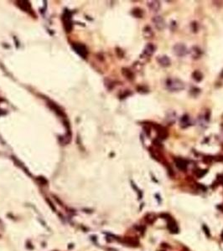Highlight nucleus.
Wrapping results in <instances>:
<instances>
[{
	"label": "nucleus",
	"mask_w": 223,
	"mask_h": 251,
	"mask_svg": "<svg viewBox=\"0 0 223 251\" xmlns=\"http://www.w3.org/2000/svg\"><path fill=\"white\" fill-rule=\"evenodd\" d=\"M205 173H206V171L205 170H199L198 171V173H196V175L199 177H201L204 176Z\"/></svg>",
	"instance_id": "obj_18"
},
{
	"label": "nucleus",
	"mask_w": 223,
	"mask_h": 251,
	"mask_svg": "<svg viewBox=\"0 0 223 251\" xmlns=\"http://www.w3.org/2000/svg\"><path fill=\"white\" fill-rule=\"evenodd\" d=\"M152 21L155 24V26L159 30H163L166 27V23L164 18L160 16V15H156L154 18H152Z\"/></svg>",
	"instance_id": "obj_3"
},
{
	"label": "nucleus",
	"mask_w": 223,
	"mask_h": 251,
	"mask_svg": "<svg viewBox=\"0 0 223 251\" xmlns=\"http://www.w3.org/2000/svg\"><path fill=\"white\" fill-rule=\"evenodd\" d=\"M143 34L145 38H152L154 36V32H153L151 27L149 26V25H147V26L143 28Z\"/></svg>",
	"instance_id": "obj_13"
},
{
	"label": "nucleus",
	"mask_w": 223,
	"mask_h": 251,
	"mask_svg": "<svg viewBox=\"0 0 223 251\" xmlns=\"http://www.w3.org/2000/svg\"><path fill=\"white\" fill-rule=\"evenodd\" d=\"M189 126H190V117L188 115H184L180 119V126L183 128H186Z\"/></svg>",
	"instance_id": "obj_11"
},
{
	"label": "nucleus",
	"mask_w": 223,
	"mask_h": 251,
	"mask_svg": "<svg viewBox=\"0 0 223 251\" xmlns=\"http://www.w3.org/2000/svg\"><path fill=\"white\" fill-rule=\"evenodd\" d=\"M122 75H124L125 77L127 78L128 80H129V81H133L134 79V74L130 70L128 69V68H123L122 70Z\"/></svg>",
	"instance_id": "obj_12"
},
{
	"label": "nucleus",
	"mask_w": 223,
	"mask_h": 251,
	"mask_svg": "<svg viewBox=\"0 0 223 251\" xmlns=\"http://www.w3.org/2000/svg\"><path fill=\"white\" fill-rule=\"evenodd\" d=\"M157 61L162 67H169L171 65V60L167 55H159L157 57Z\"/></svg>",
	"instance_id": "obj_5"
},
{
	"label": "nucleus",
	"mask_w": 223,
	"mask_h": 251,
	"mask_svg": "<svg viewBox=\"0 0 223 251\" xmlns=\"http://www.w3.org/2000/svg\"><path fill=\"white\" fill-rule=\"evenodd\" d=\"M153 143L155 144L156 146H159V147H161V146H162V145H161V142H159V141L158 140L154 141V142H153Z\"/></svg>",
	"instance_id": "obj_21"
},
{
	"label": "nucleus",
	"mask_w": 223,
	"mask_h": 251,
	"mask_svg": "<svg viewBox=\"0 0 223 251\" xmlns=\"http://www.w3.org/2000/svg\"><path fill=\"white\" fill-rule=\"evenodd\" d=\"M190 54H191V56L193 57V59H199L200 57L202 55V50L197 46H193L190 50Z\"/></svg>",
	"instance_id": "obj_10"
},
{
	"label": "nucleus",
	"mask_w": 223,
	"mask_h": 251,
	"mask_svg": "<svg viewBox=\"0 0 223 251\" xmlns=\"http://www.w3.org/2000/svg\"><path fill=\"white\" fill-rule=\"evenodd\" d=\"M143 128H144V132L147 134V136H150V128H149V126H144Z\"/></svg>",
	"instance_id": "obj_20"
},
{
	"label": "nucleus",
	"mask_w": 223,
	"mask_h": 251,
	"mask_svg": "<svg viewBox=\"0 0 223 251\" xmlns=\"http://www.w3.org/2000/svg\"><path fill=\"white\" fill-rule=\"evenodd\" d=\"M148 7L151 9L152 11H154V12H158V11L160 9L161 7L160 2H159V1H155V0H154V1H149V2H148Z\"/></svg>",
	"instance_id": "obj_8"
},
{
	"label": "nucleus",
	"mask_w": 223,
	"mask_h": 251,
	"mask_svg": "<svg viewBox=\"0 0 223 251\" xmlns=\"http://www.w3.org/2000/svg\"><path fill=\"white\" fill-rule=\"evenodd\" d=\"M108 251H118L115 249H108Z\"/></svg>",
	"instance_id": "obj_23"
},
{
	"label": "nucleus",
	"mask_w": 223,
	"mask_h": 251,
	"mask_svg": "<svg viewBox=\"0 0 223 251\" xmlns=\"http://www.w3.org/2000/svg\"><path fill=\"white\" fill-rule=\"evenodd\" d=\"M221 77L223 78V70H222V71H221Z\"/></svg>",
	"instance_id": "obj_24"
},
{
	"label": "nucleus",
	"mask_w": 223,
	"mask_h": 251,
	"mask_svg": "<svg viewBox=\"0 0 223 251\" xmlns=\"http://www.w3.org/2000/svg\"><path fill=\"white\" fill-rule=\"evenodd\" d=\"M168 229H170V232H172L174 233L178 232V227H177L176 222L174 220H170V221L168 222Z\"/></svg>",
	"instance_id": "obj_15"
},
{
	"label": "nucleus",
	"mask_w": 223,
	"mask_h": 251,
	"mask_svg": "<svg viewBox=\"0 0 223 251\" xmlns=\"http://www.w3.org/2000/svg\"><path fill=\"white\" fill-rule=\"evenodd\" d=\"M196 24H197V23L194 22V23H192V26H196V25H197ZM193 31H194V32H196V31H197V27L193 28Z\"/></svg>",
	"instance_id": "obj_22"
},
{
	"label": "nucleus",
	"mask_w": 223,
	"mask_h": 251,
	"mask_svg": "<svg viewBox=\"0 0 223 251\" xmlns=\"http://www.w3.org/2000/svg\"><path fill=\"white\" fill-rule=\"evenodd\" d=\"M132 14L134 15V17H136V18H142L143 15V10L139 9V8H136V9H133Z\"/></svg>",
	"instance_id": "obj_16"
},
{
	"label": "nucleus",
	"mask_w": 223,
	"mask_h": 251,
	"mask_svg": "<svg viewBox=\"0 0 223 251\" xmlns=\"http://www.w3.org/2000/svg\"><path fill=\"white\" fill-rule=\"evenodd\" d=\"M19 6L20 7L21 9L24 10V11H28L30 9V3L27 2V1H20V2H19Z\"/></svg>",
	"instance_id": "obj_17"
},
{
	"label": "nucleus",
	"mask_w": 223,
	"mask_h": 251,
	"mask_svg": "<svg viewBox=\"0 0 223 251\" xmlns=\"http://www.w3.org/2000/svg\"><path fill=\"white\" fill-rule=\"evenodd\" d=\"M155 46L151 43H149L148 45H146L144 49H143V54L145 55V56H151L152 54L155 53Z\"/></svg>",
	"instance_id": "obj_7"
},
{
	"label": "nucleus",
	"mask_w": 223,
	"mask_h": 251,
	"mask_svg": "<svg viewBox=\"0 0 223 251\" xmlns=\"http://www.w3.org/2000/svg\"><path fill=\"white\" fill-rule=\"evenodd\" d=\"M166 86L170 91H180L184 89V84L180 79L170 78L166 81Z\"/></svg>",
	"instance_id": "obj_1"
},
{
	"label": "nucleus",
	"mask_w": 223,
	"mask_h": 251,
	"mask_svg": "<svg viewBox=\"0 0 223 251\" xmlns=\"http://www.w3.org/2000/svg\"><path fill=\"white\" fill-rule=\"evenodd\" d=\"M192 78L196 82H200L203 80V74L199 70H195L192 73Z\"/></svg>",
	"instance_id": "obj_14"
},
{
	"label": "nucleus",
	"mask_w": 223,
	"mask_h": 251,
	"mask_svg": "<svg viewBox=\"0 0 223 251\" xmlns=\"http://www.w3.org/2000/svg\"><path fill=\"white\" fill-rule=\"evenodd\" d=\"M155 128L156 129V132H157L158 137L159 140H165L168 136H169V132L167 131V129L164 126H162L160 125H155Z\"/></svg>",
	"instance_id": "obj_4"
},
{
	"label": "nucleus",
	"mask_w": 223,
	"mask_h": 251,
	"mask_svg": "<svg viewBox=\"0 0 223 251\" xmlns=\"http://www.w3.org/2000/svg\"><path fill=\"white\" fill-rule=\"evenodd\" d=\"M221 237H222V239H223V232H222V234H221Z\"/></svg>",
	"instance_id": "obj_25"
},
{
	"label": "nucleus",
	"mask_w": 223,
	"mask_h": 251,
	"mask_svg": "<svg viewBox=\"0 0 223 251\" xmlns=\"http://www.w3.org/2000/svg\"><path fill=\"white\" fill-rule=\"evenodd\" d=\"M73 48L75 49V50L77 52L78 54H80L81 56H82L83 58H86L87 55V50L84 46L81 45H73Z\"/></svg>",
	"instance_id": "obj_6"
},
{
	"label": "nucleus",
	"mask_w": 223,
	"mask_h": 251,
	"mask_svg": "<svg viewBox=\"0 0 223 251\" xmlns=\"http://www.w3.org/2000/svg\"><path fill=\"white\" fill-rule=\"evenodd\" d=\"M175 162H176V167H178L180 170H186V168H187V162H186L185 160L182 158H176L175 160Z\"/></svg>",
	"instance_id": "obj_9"
},
{
	"label": "nucleus",
	"mask_w": 223,
	"mask_h": 251,
	"mask_svg": "<svg viewBox=\"0 0 223 251\" xmlns=\"http://www.w3.org/2000/svg\"><path fill=\"white\" fill-rule=\"evenodd\" d=\"M187 47L181 43H178L174 45L173 47V52L174 54L179 57H183L187 54Z\"/></svg>",
	"instance_id": "obj_2"
},
{
	"label": "nucleus",
	"mask_w": 223,
	"mask_h": 251,
	"mask_svg": "<svg viewBox=\"0 0 223 251\" xmlns=\"http://www.w3.org/2000/svg\"><path fill=\"white\" fill-rule=\"evenodd\" d=\"M138 91H139L140 93H147L148 91H149V90H148L147 88L145 89V87L140 86V87H138Z\"/></svg>",
	"instance_id": "obj_19"
}]
</instances>
